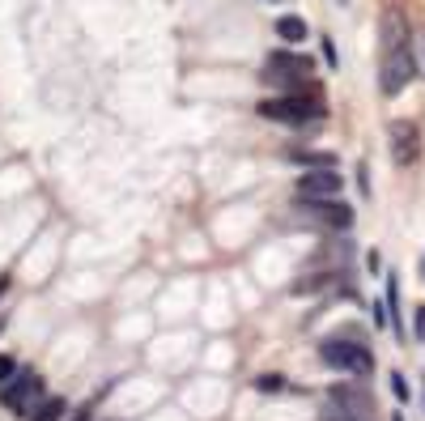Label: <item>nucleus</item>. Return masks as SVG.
Returning a JSON list of instances; mask_svg holds the SVG:
<instances>
[{
  "mask_svg": "<svg viewBox=\"0 0 425 421\" xmlns=\"http://www.w3.org/2000/svg\"><path fill=\"white\" fill-rule=\"evenodd\" d=\"M413 77H417V51H413L409 17L400 9H383V21H379V89L387 98H396L400 89H409Z\"/></svg>",
  "mask_w": 425,
  "mask_h": 421,
  "instance_id": "obj_1",
  "label": "nucleus"
},
{
  "mask_svg": "<svg viewBox=\"0 0 425 421\" xmlns=\"http://www.w3.org/2000/svg\"><path fill=\"white\" fill-rule=\"evenodd\" d=\"M255 111H260L264 119H277V124H294V128H302V124H319L328 106H324L319 89H315V85H307V89L281 94V98H264Z\"/></svg>",
  "mask_w": 425,
  "mask_h": 421,
  "instance_id": "obj_2",
  "label": "nucleus"
},
{
  "mask_svg": "<svg viewBox=\"0 0 425 421\" xmlns=\"http://www.w3.org/2000/svg\"><path fill=\"white\" fill-rule=\"evenodd\" d=\"M319 358H324L332 371H349V375H362V379L375 371V354H370L362 341H345V337L319 341Z\"/></svg>",
  "mask_w": 425,
  "mask_h": 421,
  "instance_id": "obj_3",
  "label": "nucleus"
},
{
  "mask_svg": "<svg viewBox=\"0 0 425 421\" xmlns=\"http://www.w3.org/2000/svg\"><path fill=\"white\" fill-rule=\"evenodd\" d=\"M307 77H311V60H307V55H294V51H272V55H268V68L260 72L264 85H277V89H285V94L307 89V85H311Z\"/></svg>",
  "mask_w": 425,
  "mask_h": 421,
  "instance_id": "obj_4",
  "label": "nucleus"
},
{
  "mask_svg": "<svg viewBox=\"0 0 425 421\" xmlns=\"http://www.w3.org/2000/svg\"><path fill=\"white\" fill-rule=\"evenodd\" d=\"M0 405L9 413H34L43 405V375L38 371H17V379L0 388Z\"/></svg>",
  "mask_w": 425,
  "mask_h": 421,
  "instance_id": "obj_5",
  "label": "nucleus"
},
{
  "mask_svg": "<svg viewBox=\"0 0 425 421\" xmlns=\"http://www.w3.org/2000/svg\"><path fill=\"white\" fill-rule=\"evenodd\" d=\"M392 141H387V149H392V162L400 166V170H409L417 158H421V136H417V124H409V119H400V124H392V132H387Z\"/></svg>",
  "mask_w": 425,
  "mask_h": 421,
  "instance_id": "obj_6",
  "label": "nucleus"
},
{
  "mask_svg": "<svg viewBox=\"0 0 425 421\" xmlns=\"http://www.w3.org/2000/svg\"><path fill=\"white\" fill-rule=\"evenodd\" d=\"M341 196V175L336 170H307L298 179V200H332Z\"/></svg>",
  "mask_w": 425,
  "mask_h": 421,
  "instance_id": "obj_7",
  "label": "nucleus"
},
{
  "mask_svg": "<svg viewBox=\"0 0 425 421\" xmlns=\"http://www.w3.org/2000/svg\"><path fill=\"white\" fill-rule=\"evenodd\" d=\"M328 409H341V413H353V417H370V413H375V400H370V392H362V388L336 383V388L328 392Z\"/></svg>",
  "mask_w": 425,
  "mask_h": 421,
  "instance_id": "obj_8",
  "label": "nucleus"
},
{
  "mask_svg": "<svg viewBox=\"0 0 425 421\" xmlns=\"http://www.w3.org/2000/svg\"><path fill=\"white\" fill-rule=\"evenodd\" d=\"M311 213H315V222L319 226H328V230H349L353 226V209L341 200V196H332V200H302Z\"/></svg>",
  "mask_w": 425,
  "mask_h": 421,
  "instance_id": "obj_9",
  "label": "nucleus"
},
{
  "mask_svg": "<svg viewBox=\"0 0 425 421\" xmlns=\"http://www.w3.org/2000/svg\"><path fill=\"white\" fill-rule=\"evenodd\" d=\"M289 162H302V166H315V170H332L336 166V153H311V149H285Z\"/></svg>",
  "mask_w": 425,
  "mask_h": 421,
  "instance_id": "obj_10",
  "label": "nucleus"
},
{
  "mask_svg": "<svg viewBox=\"0 0 425 421\" xmlns=\"http://www.w3.org/2000/svg\"><path fill=\"white\" fill-rule=\"evenodd\" d=\"M68 417V400L64 396H47L34 413H30V421H64Z\"/></svg>",
  "mask_w": 425,
  "mask_h": 421,
  "instance_id": "obj_11",
  "label": "nucleus"
},
{
  "mask_svg": "<svg viewBox=\"0 0 425 421\" xmlns=\"http://www.w3.org/2000/svg\"><path fill=\"white\" fill-rule=\"evenodd\" d=\"M277 34H281L285 43H302V38H307L311 30H307V21H302L298 13H285V17L277 21Z\"/></svg>",
  "mask_w": 425,
  "mask_h": 421,
  "instance_id": "obj_12",
  "label": "nucleus"
},
{
  "mask_svg": "<svg viewBox=\"0 0 425 421\" xmlns=\"http://www.w3.org/2000/svg\"><path fill=\"white\" fill-rule=\"evenodd\" d=\"M13 379H17V362H13L9 354H0V388H4V383H13Z\"/></svg>",
  "mask_w": 425,
  "mask_h": 421,
  "instance_id": "obj_13",
  "label": "nucleus"
},
{
  "mask_svg": "<svg viewBox=\"0 0 425 421\" xmlns=\"http://www.w3.org/2000/svg\"><path fill=\"white\" fill-rule=\"evenodd\" d=\"M255 388H260V392H281V388H285V379H281V375H260V379H255Z\"/></svg>",
  "mask_w": 425,
  "mask_h": 421,
  "instance_id": "obj_14",
  "label": "nucleus"
},
{
  "mask_svg": "<svg viewBox=\"0 0 425 421\" xmlns=\"http://www.w3.org/2000/svg\"><path fill=\"white\" fill-rule=\"evenodd\" d=\"M392 392H396V400H409V383H404V375H392Z\"/></svg>",
  "mask_w": 425,
  "mask_h": 421,
  "instance_id": "obj_15",
  "label": "nucleus"
},
{
  "mask_svg": "<svg viewBox=\"0 0 425 421\" xmlns=\"http://www.w3.org/2000/svg\"><path fill=\"white\" fill-rule=\"evenodd\" d=\"M413 337L425 341V307H417V319H413Z\"/></svg>",
  "mask_w": 425,
  "mask_h": 421,
  "instance_id": "obj_16",
  "label": "nucleus"
},
{
  "mask_svg": "<svg viewBox=\"0 0 425 421\" xmlns=\"http://www.w3.org/2000/svg\"><path fill=\"white\" fill-rule=\"evenodd\" d=\"M324 60H328V68H336V47H332V38H324Z\"/></svg>",
  "mask_w": 425,
  "mask_h": 421,
  "instance_id": "obj_17",
  "label": "nucleus"
},
{
  "mask_svg": "<svg viewBox=\"0 0 425 421\" xmlns=\"http://www.w3.org/2000/svg\"><path fill=\"white\" fill-rule=\"evenodd\" d=\"M89 413H94V405H85V409H81V413H77L72 421H89Z\"/></svg>",
  "mask_w": 425,
  "mask_h": 421,
  "instance_id": "obj_18",
  "label": "nucleus"
},
{
  "mask_svg": "<svg viewBox=\"0 0 425 421\" xmlns=\"http://www.w3.org/2000/svg\"><path fill=\"white\" fill-rule=\"evenodd\" d=\"M421 281H425V256H421Z\"/></svg>",
  "mask_w": 425,
  "mask_h": 421,
  "instance_id": "obj_19",
  "label": "nucleus"
},
{
  "mask_svg": "<svg viewBox=\"0 0 425 421\" xmlns=\"http://www.w3.org/2000/svg\"><path fill=\"white\" fill-rule=\"evenodd\" d=\"M268 4H277V0H268Z\"/></svg>",
  "mask_w": 425,
  "mask_h": 421,
  "instance_id": "obj_20",
  "label": "nucleus"
}]
</instances>
